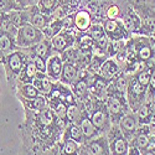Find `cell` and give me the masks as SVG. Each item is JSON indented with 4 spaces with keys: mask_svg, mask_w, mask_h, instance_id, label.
Returning <instances> with one entry per match:
<instances>
[{
    "mask_svg": "<svg viewBox=\"0 0 155 155\" xmlns=\"http://www.w3.org/2000/svg\"><path fill=\"white\" fill-rule=\"evenodd\" d=\"M24 112L25 119L19 125L21 144L18 155H48L61 140L67 123L60 119L48 106L38 112Z\"/></svg>",
    "mask_w": 155,
    "mask_h": 155,
    "instance_id": "obj_1",
    "label": "cell"
},
{
    "mask_svg": "<svg viewBox=\"0 0 155 155\" xmlns=\"http://www.w3.org/2000/svg\"><path fill=\"white\" fill-rule=\"evenodd\" d=\"M29 60H30V57L26 51L22 48H18L15 51H12V52H10L8 56H5L0 61V63L3 64V67L5 70L8 86L11 89L16 88L18 77Z\"/></svg>",
    "mask_w": 155,
    "mask_h": 155,
    "instance_id": "obj_2",
    "label": "cell"
},
{
    "mask_svg": "<svg viewBox=\"0 0 155 155\" xmlns=\"http://www.w3.org/2000/svg\"><path fill=\"white\" fill-rule=\"evenodd\" d=\"M104 101H106V106H107V109L109 113L112 124H118L119 120L124 117V115L128 112H130L125 93L114 89L110 86V83L108 84L107 92L104 96Z\"/></svg>",
    "mask_w": 155,
    "mask_h": 155,
    "instance_id": "obj_3",
    "label": "cell"
},
{
    "mask_svg": "<svg viewBox=\"0 0 155 155\" xmlns=\"http://www.w3.org/2000/svg\"><path fill=\"white\" fill-rule=\"evenodd\" d=\"M147 91H148V88L143 87L137 81L134 73L129 74V82H128V87H127L125 97H127L128 106H129L130 112L135 113L140 108V106L145 102Z\"/></svg>",
    "mask_w": 155,
    "mask_h": 155,
    "instance_id": "obj_4",
    "label": "cell"
},
{
    "mask_svg": "<svg viewBox=\"0 0 155 155\" xmlns=\"http://www.w3.org/2000/svg\"><path fill=\"white\" fill-rule=\"evenodd\" d=\"M89 118L101 134H106L109 130L112 127V122L104 99H94L93 107L89 112Z\"/></svg>",
    "mask_w": 155,
    "mask_h": 155,
    "instance_id": "obj_5",
    "label": "cell"
},
{
    "mask_svg": "<svg viewBox=\"0 0 155 155\" xmlns=\"http://www.w3.org/2000/svg\"><path fill=\"white\" fill-rule=\"evenodd\" d=\"M42 30H38L30 24H25L21 28H19L18 34L15 36L16 46L19 48H30L31 46L36 45L44 38Z\"/></svg>",
    "mask_w": 155,
    "mask_h": 155,
    "instance_id": "obj_6",
    "label": "cell"
},
{
    "mask_svg": "<svg viewBox=\"0 0 155 155\" xmlns=\"http://www.w3.org/2000/svg\"><path fill=\"white\" fill-rule=\"evenodd\" d=\"M110 155H128L129 151V141L123 135L118 124H112L110 129L106 133Z\"/></svg>",
    "mask_w": 155,
    "mask_h": 155,
    "instance_id": "obj_7",
    "label": "cell"
},
{
    "mask_svg": "<svg viewBox=\"0 0 155 155\" xmlns=\"http://www.w3.org/2000/svg\"><path fill=\"white\" fill-rule=\"evenodd\" d=\"M109 41H127L129 40V30L117 19H107L102 24Z\"/></svg>",
    "mask_w": 155,
    "mask_h": 155,
    "instance_id": "obj_8",
    "label": "cell"
},
{
    "mask_svg": "<svg viewBox=\"0 0 155 155\" xmlns=\"http://www.w3.org/2000/svg\"><path fill=\"white\" fill-rule=\"evenodd\" d=\"M81 150H83L87 155H110L106 134H101L91 140L83 141L81 144Z\"/></svg>",
    "mask_w": 155,
    "mask_h": 155,
    "instance_id": "obj_9",
    "label": "cell"
},
{
    "mask_svg": "<svg viewBox=\"0 0 155 155\" xmlns=\"http://www.w3.org/2000/svg\"><path fill=\"white\" fill-rule=\"evenodd\" d=\"M76 37H77V34L72 29H62L56 36L51 38V44H52L55 54L61 55L64 50L74 46Z\"/></svg>",
    "mask_w": 155,
    "mask_h": 155,
    "instance_id": "obj_10",
    "label": "cell"
},
{
    "mask_svg": "<svg viewBox=\"0 0 155 155\" xmlns=\"http://www.w3.org/2000/svg\"><path fill=\"white\" fill-rule=\"evenodd\" d=\"M87 32L89 34V36L92 37L97 52L106 54L108 44H109V38L106 35V31H104V29H103V25L102 24H92Z\"/></svg>",
    "mask_w": 155,
    "mask_h": 155,
    "instance_id": "obj_11",
    "label": "cell"
},
{
    "mask_svg": "<svg viewBox=\"0 0 155 155\" xmlns=\"http://www.w3.org/2000/svg\"><path fill=\"white\" fill-rule=\"evenodd\" d=\"M87 81H88V89L91 96H93L97 99H104L109 81L104 80L99 74H91V73H89Z\"/></svg>",
    "mask_w": 155,
    "mask_h": 155,
    "instance_id": "obj_12",
    "label": "cell"
},
{
    "mask_svg": "<svg viewBox=\"0 0 155 155\" xmlns=\"http://www.w3.org/2000/svg\"><path fill=\"white\" fill-rule=\"evenodd\" d=\"M22 50L26 51L30 58L34 57V56H37V57H41L46 61L50 56H52L55 54L52 44H51V40L50 38H46V37H44L40 42H37L36 45L31 46L30 48H22Z\"/></svg>",
    "mask_w": 155,
    "mask_h": 155,
    "instance_id": "obj_13",
    "label": "cell"
},
{
    "mask_svg": "<svg viewBox=\"0 0 155 155\" xmlns=\"http://www.w3.org/2000/svg\"><path fill=\"white\" fill-rule=\"evenodd\" d=\"M118 127L120 129V132L123 133V135L128 139V141H130L132 138L134 137V134L137 133L138 128H139V123H138L135 113L128 112L124 117L119 120Z\"/></svg>",
    "mask_w": 155,
    "mask_h": 155,
    "instance_id": "obj_14",
    "label": "cell"
},
{
    "mask_svg": "<svg viewBox=\"0 0 155 155\" xmlns=\"http://www.w3.org/2000/svg\"><path fill=\"white\" fill-rule=\"evenodd\" d=\"M63 68V60L61 55L54 54L46 61V74L52 82H58Z\"/></svg>",
    "mask_w": 155,
    "mask_h": 155,
    "instance_id": "obj_15",
    "label": "cell"
},
{
    "mask_svg": "<svg viewBox=\"0 0 155 155\" xmlns=\"http://www.w3.org/2000/svg\"><path fill=\"white\" fill-rule=\"evenodd\" d=\"M77 124H78L81 127V129H82V134H83L84 141L86 140H91V139L101 135V133L97 130V128L93 125L91 118H89V112L86 110L84 108L81 112L80 118H78V120H77Z\"/></svg>",
    "mask_w": 155,
    "mask_h": 155,
    "instance_id": "obj_16",
    "label": "cell"
},
{
    "mask_svg": "<svg viewBox=\"0 0 155 155\" xmlns=\"http://www.w3.org/2000/svg\"><path fill=\"white\" fill-rule=\"evenodd\" d=\"M18 48L19 47L16 46L15 36L0 28V61Z\"/></svg>",
    "mask_w": 155,
    "mask_h": 155,
    "instance_id": "obj_17",
    "label": "cell"
},
{
    "mask_svg": "<svg viewBox=\"0 0 155 155\" xmlns=\"http://www.w3.org/2000/svg\"><path fill=\"white\" fill-rule=\"evenodd\" d=\"M73 26L77 32H87L92 22V14L88 10H78L72 18Z\"/></svg>",
    "mask_w": 155,
    "mask_h": 155,
    "instance_id": "obj_18",
    "label": "cell"
},
{
    "mask_svg": "<svg viewBox=\"0 0 155 155\" xmlns=\"http://www.w3.org/2000/svg\"><path fill=\"white\" fill-rule=\"evenodd\" d=\"M120 71H122V68L118 64V62L115 61V58L114 57H108L104 62H103L102 66H101L98 74L101 77H103L104 80L110 82Z\"/></svg>",
    "mask_w": 155,
    "mask_h": 155,
    "instance_id": "obj_19",
    "label": "cell"
},
{
    "mask_svg": "<svg viewBox=\"0 0 155 155\" xmlns=\"http://www.w3.org/2000/svg\"><path fill=\"white\" fill-rule=\"evenodd\" d=\"M32 84L37 88V91L40 92V94L42 96H48L54 89V86H55V82L51 81L46 73H42V72H37L36 73V77L32 82Z\"/></svg>",
    "mask_w": 155,
    "mask_h": 155,
    "instance_id": "obj_20",
    "label": "cell"
},
{
    "mask_svg": "<svg viewBox=\"0 0 155 155\" xmlns=\"http://www.w3.org/2000/svg\"><path fill=\"white\" fill-rule=\"evenodd\" d=\"M36 73H37V70H36V66L34 61L30 58L26 64H25V67L22 68V71L20 72L19 77H18V84H26V83H32L35 77H36Z\"/></svg>",
    "mask_w": 155,
    "mask_h": 155,
    "instance_id": "obj_21",
    "label": "cell"
},
{
    "mask_svg": "<svg viewBox=\"0 0 155 155\" xmlns=\"http://www.w3.org/2000/svg\"><path fill=\"white\" fill-rule=\"evenodd\" d=\"M81 144L68 138H61L58 141V154L60 155H80Z\"/></svg>",
    "mask_w": 155,
    "mask_h": 155,
    "instance_id": "obj_22",
    "label": "cell"
},
{
    "mask_svg": "<svg viewBox=\"0 0 155 155\" xmlns=\"http://www.w3.org/2000/svg\"><path fill=\"white\" fill-rule=\"evenodd\" d=\"M77 73H78V67L76 64L70 62H63V68H62V73L58 82L66 86H71L77 78Z\"/></svg>",
    "mask_w": 155,
    "mask_h": 155,
    "instance_id": "obj_23",
    "label": "cell"
},
{
    "mask_svg": "<svg viewBox=\"0 0 155 155\" xmlns=\"http://www.w3.org/2000/svg\"><path fill=\"white\" fill-rule=\"evenodd\" d=\"M61 138L72 139L78 144H82L84 141V138H83V134H82V129L77 123H67L66 127H64V129H63V132H62Z\"/></svg>",
    "mask_w": 155,
    "mask_h": 155,
    "instance_id": "obj_24",
    "label": "cell"
},
{
    "mask_svg": "<svg viewBox=\"0 0 155 155\" xmlns=\"http://www.w3.org/2000/svg\"><path fill=\"white\" fill-rule=\"evenodd\" d=\"M153 114H154V110H153V107H151V102H147L145 101L143 104L140 106V108L135 112L139 125L150 124L151 120H153Z\"/></svg>",
    "mask_w": 155,
    "mask_h": 155,
    "instance_id": "obj_25",
    "label": "cell"
},
{
    "mask_svg": "<svg viewBox=\"0 0 155 155\" xmlns=\"http://www.w3.org/2000/svg\"><path fill=\"white\" fill-rule=\"evenodd\" d=\"M25 110H32V112H38L47 107V99L45 96H38L36 98L31 99H25V98H18Z\"/></svg>",
    "mask_w": 155,
    "mask_h": 155,
    "instance_id": "obj_26",
    "label": "cell"
},
{
    "mask_svg": "<svg viewBox=\"0 0 155 155\" xmlns=\"http://www.w3.org/2000/svg\"><path fill=\"white\" fill-rule=\"evenodd\" d=\"M15 94L16 98H25V99H31V98H36L40 94V92L37 91V88L32 84V83H26V84H18L15 88Z\"/></svg>",
    "mask_w": 155,
    "mask_h": 155,
    "instance_id": "obj_27",
    "label": "cell"
},
{
    "mask_svg": "<svg viewBox=\"0 0 155 155\" xmlns=\"http://www.w3.org/2000/svg\"><path fill=\"white\" fill-rule=\"evenodd\" d=\"M63 24H64V20L63 19H55V20H51L48 22L47 26L42 30L44 32V36L46 38H52L54 36H56L62 29H63Z\"/></svg>",
    "mask_w": 155,
    "mask_h": 155,
    "instance_id": "obj_28",
    "label": "cell"
},
{
    "mask_svg": "<svg viewBox=\"0 0 155 155\" xmlns=\"http://www.w3.org/2000/svg\"><path fill=\"white\" fill-rule=\"evenodd\" d=\"M107 58H108V56L106 54H101V52H97V51H96L94 55L92 56L91 62H89V64L87 66L86 70L91 74H98L101 66H102L103 62H104Z\"/></svg>",
    "mask_w": 155,
    "mask_h": 155,
    "instance_id": "obj_29",
    "label": "cell"
},
{
    "mask_svg": "<svg viewBox=\"0 0 155 155\" xmlns=\"http://www.w3.org/2000/svg\"><path fill=\"white\" fill-rule=\"evenodd\" d=\"M83 108L84 107L81 102H77L74 104H68L66 112V123H77Z\"/></svg>",
    "mask_w": 155,
    "mask_h": 155,
    "instance_id": "obj_30",
    "label": "cell"
},
{
    "mask_svg": "<svg viewBox=\"0 0 155 155\" xmlns=\"http://www.w3.org/2000/svg\"><path fill=\"white\" fill-rule=\"evenodd\" d=\"M36 6L42 14L50 16L55 11V9L58 6V0H37Z\"/></svg>",
    "mask_w": 155,
    "mask_h": 155,
    "instance_id": "obj_31",
    "label": "cell"
},
{
    "mask_svg": "<svg viewBox=\"0 0 155 155\" xmlns=\"http://www.w3.org/2000/svg\"><path fill=\"white\" fill-rule=\"evenodd\" d=\"M61 57L63 60V62H70L76 64L77 63V50L74 46L68 47L67 50H64L63 52L61 54Z\"/></svg>",
    "mask_w": 155,
    "mask_h": 155,
    "instance_id": "obj_32",
    "label": "cell"
},
{
    "mask_svg": "<svg viewBox=\"0 0 155 155\" xmlns=\"http://www.w3.org/2000/svg\"><path fill=\"white\" fill-rule=\"evenodd\" d=\"M31 60H32L34 63H35L37 72L46 73V60H44V58H41V57H37V56L31 57Z\"/></svg>",
    "mask_w": 155,
    "mask_h": 155,
    "instance_id": "obj_33",
    "label": "cell"
},
{
    "mask_svg": "<svg viewBox=\"0 0 155 155\" xmlns=\"http://www.w3.org/2000/svg\"><path fill=\"white\" fill-rule=\"evenodd\" d=\"M120 15V9L118 5L112 4L108 9H107V18L108 19H117Z\"/></svg>",
    "mask_w": 155,
    "mask_h": 155,
    "instance_id": "obj_34",
    "label": "cell"
},
{
    "mask_svg": "<svg viewBox=\"0 0 155 155\" xmlns=\"http://www.w3.org/2000/svg\"><path fill=\"white\" fill-rule=\"evenodd\" d=\"M128 155H141V151L134 147H129V151H128Z\"/></svg>",
    "mask_w": 155,
    "mask_h": 155,
    "instance_id": "obj_35",
    "label": "cell"
}]
</instances>
